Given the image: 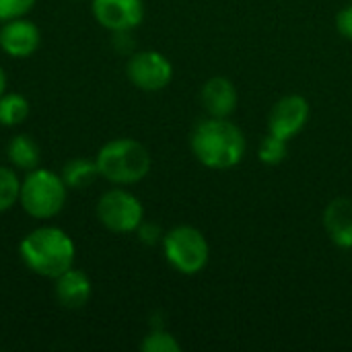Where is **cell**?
Listing matches in <instances>:
<instances>
[{"instance_id": "obj_1", "label": "cell", "mask_w": 352, "mask_h": 352, "mask_svg": "<svg viewBox=\"0 0 352 352\" xmlns=\"http://www.w3.org/2000/svg\"><path fill=\"white\" fill-rule=\"evenodd\" d=\"M192 155L200 165L212 171H227L237 167L248 151L243 130L229 118L200 120L190 134Z\"/></svg>"}, {"instance_id": "obj_2", "label": "cell", "mask_w": 352, "mask_h": 352, "mask_svg": "<svg viewBox=\"0 0 352 352\" xmlns=\"http://www.w3.org/2000/svg\"><path fill=\"white\" fill-rule=\"evenodd\" d=\"M19 254L33 274L56 280L74 266L76 245L64 229L45 225L29 231L21 239Z\"/></svg>"}, {"instance_id": "obj_3", "label": "cell", "mask_w": 352, "mask_h": 352, "mask_svg": "<svg viewBox=\"0 0 352 352\" xmlns=\"http://www.w3.org/2000/svg\"><path fill=\"white\" fill-rule=\"evenodd\" d=\"M99 175L113 186H132L151 171V153L134 138H113L95 157Z\"/></svg>"}, {"instance_id": "obj_4", "label": "cell", "mask_w": 352, "mask_h": 352, "mask_svg": "<svg viewBox=\"0 0 352 352\" xmlns=\"http://www.w3.org/2000/svg\"><path fill=\"white\" fill-rule=\"evenodd\" d=\"M68 198V186L64 184L62 175L43 167H35L27 171L25 179L21 182V196L19 202L23 210L37 221L54 219L62 212Z\"/></svg>"}, {"instance_id": "obj_5", "label": "cell", "mask_w": 352, "mask_h": 352, "mask_svg": "<svg viewBox=\"0 0 352 352\" xmlns=\"http://www.w3.org/2000/svg\"><path fill=\"white\" fill-rule=\"evenodd\" d=\"M161 243L167 264L179 274H200L210 260V248L204 233L192 225L173 227L163 235Z\"/></svg>"}, {"instance_id": "obj_6", "label": "cell", "mask_w": 352, "mask_h": 352, "mask_svg": "<svg viewBox=\"0 0 352 352\" xmlns=\"http://www.w3.org/2000/svg\"><path fill=\"white\" fill-rule=\"evenodd\" d=\"M97 219L111 233H134L144 221V206L132 192L111 188L97 202Z\"/></svg>"}, {"instance_id": "obj_7", "label": "cell", "mask_w": 352, "mask_h": 352, "mask_svg": "<svg viewBox=\"0 0 352 352\" xmlns=\"http://www.w3.org/2000/svg\"><path fill=\"white\" fill-rule=\"evenodd\" d=\"M128 80L144 91V93H157L163 91L171 78H173V64L169 58L157 50H142L130 56L126 66Z\"/></svg>"}, {"instance_id": "obj_8", "label": "cell", "mask_w": 352, "mask_h": 352, "mask_svg": "<svg viewBox=\"0 0 352 352\" xmlns=\"http://www.w3.org/2000/svg\"><path fill=\"white\" fill-rule=\"evenodd\" d=\"M309 113V101L303 95H285L272 105L268 113V134L289 142L307 126Z\"/></svg>"}, {"instance_id": "obj_9", "label": "cell", "mask_w": 352, "mask_h": 352, "mask_svg": "<svg viewBox=\"0 0 352 352\" xmlns=\"http://www.w3.org/2000/svg\"><path fill=\"white\" fill-rule=\"evenodd\" d=\"M91 10L95 21L113 33H130L144 21V0H93Z\"/></svg>"}, {"instance_id": "obj_10", "label": "cell", "mask_w": 352, "mask_h": 352, "mask_svg": "<svg viewBox=\"0 0 352 352\" xmlns=\"http://www.w3.org/2000/svg\"><path fill=\"white\" fill-rule=\"evenodd\" d=\"M41 41V33L39 27L25 19V16H16L10 21H2L0 27V50L16 60L29 58L37 52Z\"/></svg>"}, {"instance_id": "obj_11", "label": "cell", "mask_w": 352, "mask_h": 352, "mask_svg": "<svg viewBox=\"0 0 352 352\" xmlns=\"http://www.w3.org/2000/svg\"><path fill=\"white\" fill-rule=\"evenodd\" d=\"M202 107L210 118H229L237 109V89L227 76H212L202 85L200 91Z\"/></svg>"}, {"instance_id": "obj_12", "label": "cell", "mask_w": 352, "mask_h": 352, "mask_svg": "<svg viewBox=\"0 0 352 352\" xmlns=\"http://www.w3.org/2000/svg\"><path fill=\"white\" fill-rule=\"evenodd\" d=\"M324 229L330 241L340 250H352V200L334 198L324 208Z\"/></svg>"}, {"instance_id": "obj_13", "label": "cell", "mask_w": 352, "mask_h": 352, "mask_svg": "<svg viewBox=\"0 0 352 352\" xmlns=\"http://www.w3.org/2000/svg\"><path fill=\"white\" fill-rule=\"evenodd\" d=\"M91 295H93L91 278L74 266L56 278V299L66 309L85 307L89 303Z\"/></svg>"}, {"instance_id": "obj_14", "label": "cell", "mask_w": 352, "mask_h": 352, "mask_svg": "<svg viewBox=\"0 0 352 352\" xmlns=\"http://www.w3.org/2000/svg\"><path fill=\"white\" fill-rule=\"evenodd\" d=\"M6 157L14 169L31 171V169L39 167L41 153H39L37 142L29 134H16L14 138H10V142L6 146Z\"/></svg>"}, {"instance_id": "obj_15", "label": "cell", "mask_w": 352, "mask_h": 352, "mask_svg": "<svg viewBox=\"0 0 352 352\" xmlns=\"http://www.w3.org/2000/svg\"><path fill=\"white\" fill-rule=\"evenodd\" d=\"M31 113V105L21 93H4L0 97V126H21Z\"/></svg>"}, {"instance_id": "obj_16", "label": "cell", "mask_w": 352, "mask_h": 352, "mask_svg": "<svg viewBox=\"0 0 352 352\" xmlns=\"http://www.w3.org/2000/svg\"><path fill=\"white\" fill-rule=\"evenodd\" d=\"M62 179L68 188L72 190H80L87 188L89 184H93V179L99 175L97 163L89 161V159H72L62 167Z\"/></svg>"}, {"instance_id": "obj_17", "label": "cell", "mask_w": 352, "mask_h": 352, "mask_svg": "<svg viewBox=\"0 0 352 352\" xmlns=\"http://www.w3.org/2000/svg\"><path fill=\"white\" fill-rule=\"evenodd\" d=\"M21 196V179L14 167L0 165V212L10 210Z\"/></svg>"}, {"instance_id": "obj_18", "label": "cell", "mask_w": 352, "mask_h": 352, "mask_svg": "<svg viewBox=\"0 0 352 352\" xmlns=\"http://www.w3.org/2000/svg\"><path fill=\"white\" fill-rule=\"evenodd\" d=\"M287 153H289V142L274 134H266L258 146V159L270 167L280 165L287 159Z\"/></svg>"}, {"instance_id": "obj_19", "label": "cell", "mask_w": 352, "mask_h": 352, "mask_svg": "<svg viewBox=\"0 0 352 352\" xmlns=\"http://www.w3.org/2000/svg\"><path fill=\"white\" fill-rule=\"evenodd\" d=\"M140 349L144 352H179L182 344L177 342V338L171 332H167L163 328H155L144 336Z\"/></svg>"}, {"instance_id": "obj_20", "label": "cell", "mask_w": 352, "mask_h": 352, "mask_svg": "<svg viewBox=\"0 0 352 352\" xmlns=\"http://www.w3.org/2000/svg\"><path fill=\"white\" fill-rule=\"evenodd\" d=\"M37 0H0V23L16 16H25Z\"/></svg>"}, {"instance_id": "obj_21", "label": "cell", "mask_w": 352, "mask_h": 352, "mask_svg": "<svg viewBox=\"0 0 352 352\" xmlns=\"http://www.w3.org/2000/svg\"><path fill=\"white\" fill-rule=\"evenodd\" d=\"M336 29L344 39L352 41V2L336 14Z\"/></svg>"}, {"instance_id": "obj_22", "label": "cell", "mask_w": 352, "mask_h": 352, "mask_svg": "<svg viewBox=\"0 0 352 352\" xmlns=\"http://www.w3.org/2000/svg\"><path fill=\"white\" fill-rule=\"evenodd\" d=\"M138 233H140V239L144 241V243H157V241H163V233H161V229L159 227H155V225H148V223H144L142 221V225L138 227Z\"/></svg>"}, {"instance_id": "obj_23", "label": "cell", "mask_w": 352, "mask_h": 352, "mask_svg": "<svg viewBox=\"0 0 352 352\" xmlns=\"http://www.w3.org/2000/svg\"><path fill=\"white\" fill-rule=\"evenodd\" d=\"M6 93V74H4V70H2V66H0V97Z\"/></svg>"}, {"instance_id": "obj_24", "label": "cell", "mask_w": 352, "mask_h": 352, "mask_svg": "<svg viewBox=\"0 0 352 352\" xmlns=\"http://www.w3.org/2000/svg\"><path fill=\"white\" fill-rule=\"evenodd\" d=\"M351 2H352V0H351Z\"/></svg>"}]
</instances>
